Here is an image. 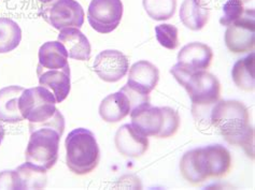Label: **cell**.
<instances>
[{
	"instance_id": "obj_1",
	"label": "cell",
	"mask_w": 255,
	"mask_h": 190,
	"mask_svg": "<svg viewBox=\"0 0 255 190\" xmlns=\"http://www.w3.org/2000/svg\"><path fill=\"white\" fill-rule=\"evenodd\" d=\"M249 120V110L238 100L218 101L210 113L211 124L228 143L244 147L253 156L254 130Z\"/></svg>"
},
{
	"instance_id": "obj_2",
	"label": "cell",
	"mask_w": 255,
	"mask_h": 190,
	"mask_svg": "<svg viewBox=\"0 0 255 190\" xmlns=\"http://www.w3.org/2000/svg\"><path fill=\"white\" fill-rule=\"evenodd\" d=\"M55 104V96L48 88L38 86L24 90L18 106L24 119L29 120L30 132L37 128H52L63 135L65 118Z\"/></svg>"
},
{
	"instance_id": "obj_3",
	"label": "cell",
	"mask_w": 255,
	"mask_h": 190,
	"mask_svg": "<svg viewBox=\"0 0 255 190\" xmlns=\"http://www.w3.org/2000/svg\"><path fill=\"white\" fill-rule=\"evenodd\" d=\"M66 164L71 172L78 175L91 173L99 164V146L89 129L77 128L69 132L65 141Z\"/></svg>"
},
{
	"instance_id": "obj_4",
	"label": "cell",
	"mask_w": 255,
	"mask_h": 190,
	"mask_svg": "<svg viewBox=\"0 0 255 190\" xmlns=\"http://www.w3.org/2000/svg\"><path fill=\"white\" fill-rule=\"evenodd\" d=\"M170 73L185 88L193 103V114L216 104L221 96V84L212 73L206 70L187 72L174 65Z\"/></svg>"
},
{
	"instance_id": "obj_5",
	"label": "cell",
	"mask_w": 255,
	"mask_h": 190,
	"mask_svg": "<svg viewBox=\"0 0 255 190\" xmlns=\"http://www.w3.org/2000/svg\"><path fill=\"white\" fill-rule=\"evenodd\" d=\"M131 125L145 137L169 138L178 131L179 113L169 106H152L150 102L130 112Z\"/></svg>"
},
{
	"instance_id": "obj_6",
	"label": "cell",
	"mask_w": 255,
	"mask_h": 190,
	"mask_svg": "<svg viewBox=\"0 0 255 190\" xmlns=\"http://www.w3.org/2000/svg\"><path fill=\"white\" fill-rule=\"evenodd\" d=\"M60 135L52 128H37L30 132L25 152L26 161L50 170L57 162Z\"/></svg>"
},
{
	"instance_id": "obj_7",
	"label": "cell",
	"mask_w": 255,
	"mask_h": 190,
	"mask_svg": "<svg viewBox=\"0 0 255 190\" xmlns=\"http://www.w3.org/2000/svg\"><path fill=\"white\" fill-rule=\"evenodd\" d=\"M46 23L57 30L65 28H81L84 23V10L76 0H52L41 9Z\"/></svg>"
},
{
	"instance_id": "obj_8",
	"label": "cell",
	"mask_w": 255,
	"mask_h": 190,
	"mask_svg": "<svg viewBox=\"0 0 255 190\" xmlns=\"http://www.w3.org/2000/svg\"><path fill=\"white\" fill-rule=\"evenodd\" d=\"M123 16V3L121 0H92L87 19L94 30L99 33H110L118 28Z\"/></svg>"
},
{
	"instance_id": "obj_9",
	"label": "cell",
	"mask_w": 255,
	"mask_h": 190,
	"mask_svg": "<svg viewBox=\"0 0 255 190\" xmlns=\"http://www.w3.org/2000/svg\"><path fill=\"white\" fill-rule=\"evenodd\" d=\"M255 43L254 10L245 9L244 14L227 26L225 31V44L235 54L253 51Z\"/></svg>"
},
{
	"instance_id": "obj_10",
	"label": "cell",
	"mask_w": 255,
	"mask_h": 190,
	"mask_svg": "<svg viewBox=\"0 0 255 190\" xmlns=\"http://www.w3.org/2000/svg\"><path fill=\"white\" fill-rule=\"evenodd\" d=\"M93 68L97 76L105 82L116 83L128 72L129 60L122 52L106 50L96 56Z\"/></svg>"
},
{
	"instance_id": "obj_11",
	"label": "cell",
	"mask_w": 255,
	"mask_h": 190,
	"mask_svg": "<svg viewBox=\"0 0 255 190\" xmlns=\"http://www.w3.org/2000/svg\"><path fill=\"white\" fill-rule=\"evenodd\" d=\"M117 149L125 157L138 158L149 148V140L131 124H125L119 128L114 138Z\"/></svg>"
},
{
	"instance_id": "obj_12",
	"label": "cell",
	"mask_w": 255,
	"mask_h": 190,
	"mask_svg": "<svg viewBox=\"0 0 255 190\" xmlns=\"http://www.w3.org/2000/svg\"><path fill=\"white\" fill-rule=\"evenodd\" d=\"M180 171L183 178L194 185L200 184L211 178L205 147L186 152L181 159Z\"/></svg>"
},
{
	"instance_id": "obj_13",
	"label": "cell",
	"mask_w": 255,
	"mask_h": 190,
	"mask_svg": "<svg viewBox=\"0 0 255 190\" xmlns=\"http://www.w3.org/2000/svg\"><path fill=\"white\" fill-rule=\"evenodd\" d=\"M213 58L210 46L192 42L183 46L178 54V66L187 72L203 71L209 68Z\"/></svg>"
},
{
	"instance_id": "obj_14",
	"label": "cell",
	"mask_w": 255,
	"mask_h": 190,
	"mask_svg": "<svg viewBox=\"0 0 255 190\" xmlns=\"http://www.w3.org/2000/svg\"><path fill=\"white\" fill-rule=\"evenodd\" d=\"M158 80L157 67L146 60H140L130 67L127 85L140 94L149 95L156 87Z\"/></svg>"
},
{
	"instance_id": "obj_15",
	"label": "cell",
	"mask_w": 255,
	"mask_h": 190,
	"mask_svg": "<svg viewBox=\"0 0 255 190\" xmlns=\"http://www.w3.org/2000/svg\"><path fill=\"white\" fill-rule=\"evenodd\" d=\"M40 86L48 88L55 96L56 102L60 103L68 97L71 90L70 67L63 69H37Z\"/></svg>"
},
{
	"instance_id": "obj_16",
	"label": "cell",
	"mask_w": 255,
	"mask_h": 190,
	"mask_svg": "<svg viewBox=\"0 0 255 190\" xmlns=\"http://www.w3.org/2000/svg\"><path fill=\"white\" fill-rule=\"evenodd\" d=\"M58 41L66 47L70 58L81 62L91 58L92 49L90 41L79 28L70 27L62 29L58 35Z\"/></svg>"
},
{
	"instance_id": "obj_17",
	"label": "cell",
	"mask_w": 255,
	"mask_h": 190,
	"mask_svg": "<svg viewBox=\"0 0 255 190\" xmlns=\"http://www.w3.org/2000/svg\"><path fill=\"white\" fill-rule=\"evenodd\" d=\"M130 112V100L122 90L107 96L99 105L100 117L107 123H118Z\"/></svg>"
},
{
	"instance_id": "obj_18",
	"label": "cell",
	"mask_w": 255,
	"mask_h": 190,
	"mask_svg": "<svg viewBox=\"0 0 255 190\" xmlns=\"http://www.w3.org/2000/svg\"><path fill=\"white\" fill-rule=\"evenodd\" d=\"M25 88L17 85L6 86L0 90V120L9 124H16L24 120L19 111L18 101Z\"/></svg>"
},
{
	"instance_id": "obj_19",
	"label": "cell",
	"mask_w": 255,
	"mask_h": 190,
	"mask_svg": "<svg viewBox=\"0 0 255 190\" xmlns=\"http://www.w3.org/2000/svg\"><path fill=\"white\" fill-rule=\"evenodd\" d=\"M180 19L189 29L200 30L209 21V9L203 0H184L181 4Z\"/></svg>"
},
{
	"instance_id": "obj_20",
	"label": "cell",
	"mask_w": 255,
	"mask_h": 190,
	"mask_svg": "<svg viewBox=\"0 0 255 190\" xmlns=\"http://www.w3.org/2000/svg\"><path fill=\"white\" fill-rule=\"evenodd\" d=\"M68 53L59 41L44 43L39 50V64L37 69H63L69 67Z\"/></svg>"
},
{
	"instance_id": "obj_21",
	"label": "cell",
	"mask_w": 255,
	"mask_h": 190,
	"mask_svg": "<svg viewBox=\"0 0 255 190\" xmlns=\"http://www.w3.org/2000/svg\"><path fill=\"white\" fill-rule=\"evenodd\" d=\"M18 189H41L46 186L48 176L42 167L32 165L26 161V164L19 166L16 170Z\"/></svg>"
},
{
	"instance_id": "obj_22",
	"label": "cell",
	"mask_w": 255,
	"mask_h": 190,
	"mask_svg": "<svg viewBox=\"0 0 255 190\" xmlns=\"http://www.w3.org/2000/svg\"><path fill=\"white\" fill-rule=\"evenodd\" d=\"M205 149L211 178H222L226 175L232 167V157L228 149L220 144L206 146Z\"/></svg>"
},
{
	"instance_id": "obj_23",
	"label": "cell",
	"mask_w": 255,
	"mask_h": 190,
	"mask_svg": "<svg viewBox=\"0 0 255 190\" xmlns=\"http://www.w3.org/2000/svg\"><path fill=\"white\" fill-rule=\"evenodd\" d=\"M232 77L234 83L240 90L247 92H251L254 90V53H251L250 55L239 59L234 65L232 70Z\"/></svg>"
},
{
	"instance_id": "obj_24",
	"label": "cell",
	"mask_w": 255,
	"mask_h": 190,
	"mask_svg": "<svg viewBox=\"0 0 255 190\" xmlns=\"http://www.w3.org/2000/svg\"><path fill=\"white\" fill-rule=\"evenodd\" d=\"M21 40L22 29L18 24L10 18H0V54L15 50Z\"/></svg>"
},
{
	"instance_id": "obj_25",
	"label": "cell",
	"mask_w": 255,
	"mask_h": 190,
	"mask_svg": "<svg viewBox=\"0 0 255 190\" xmlns=\"http://www.w3.org/2000/svg\"><path fill=\"white\" fill-rule=\"evenodd\" d=\"M142 3L147 15L155 21L171 18L177 9V0H143Z\"/></svg>"
},
{
	"instance_id": "obj_26",
	"label": "cell",
	"mask_w": 255,
	"mask_h": 190,
	"mask_svg": "<svg viewBox=\"0 0 255 190\" xmlns=\"http://www.w3.org/2000/svg\"><path fill=\"white\" fill-rule=\"evenodd\" d=\"M155 35L158 43L165 49L174 50L179 45L178 28L170 24H160L155 27Z\"/></svg>"
},
{
	"instance_id": "obj_27",
	"label": "cell",
	"mask_w": 255,
	"mask_h": 190,
	"mask_svg": "<svg viewBox=\"0 0 255 190\" xmlns=\"http://www.w3.org/2000/svg\"><path fill=\"white\" fill-rule=\"evenodd\" d=\"M223 12L224 14L220 18V24L227 27L244 14V2L241 0H227L223 5Z\"/></svg>"
},
{
	"instance_id": "obj_28",
	"label": "cell",
	"mask_w": 255,
	"mask_h": 190,
	"mask_svg": "<svg viewBox=\"0 0 255 190\" xmlns=\"http://www.w3.org/2000/svg\"><path fill=\"white\" fill-rule=\"evenodd\" d=\"M0 189H18L16 171H3L0 173Z\"/></svg>"
},
{
	"instance_id": "obj_29",
	"label": "cell",
	"mask_w": 255,
	"mask_h": 190,
	"mask_svg": "<svg viewBox=\"0 0 255 190\" xmlns=\"http://www.w3.org/2000/svg\"><path fill=\"white\" fill-rule=\"evenodd\" d=\"M4 134H5V131H4V127L3 125L0 123V144H1V142L4 138Z\"/></svg>"
},
{
	"instance_id": "obj_30",
	"label": "cell",
	"mask_w": 255,
	"mask_h": 190,
	"mask_svg": "<svg viewBox=\"0 0 255 190\" xmlns=\"http://www.w3.org/2000/svg\"><path fill=\"white\" fill-rule=\"evenodd\" d=\"M40 2H44V3H46V2H50V1H52V0H39Z\"/></svg>"
},
{
	"instance_id": "obj_31",
	"label": "cell",
	"mask_w": 255,
	"mask_h": 190,
	"mask_svg": "<svg viewBox=\"0 0 255 190\" xmlns=\"http://www.w3.org/2000/svg\"><path fill=\"white\" fill-rule=\"evenodd\" d=\"M241 1H243V2H249L250 0H241Z\"/></svg>"
}]
</instances>
